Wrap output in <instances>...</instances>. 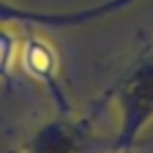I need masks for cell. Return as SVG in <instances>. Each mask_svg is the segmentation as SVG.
I'll return each mask as SVG.
<instances>
[{
  "mask_svg": "<svg viewBox=\"0 0 153 153\" xmlns=\"http://www.w3.org/2000/svg\"><path fill=\"white\" fill-rule=\"evenodd\" d=\"M105 94L120 111L117 130L111 136L109 151H132L136 140L153 122V46L145 51L107 88Z\"/></svg>",
  "mask_w": 153,
  "mask_h": 153,
  "instance_id": "obj_1",
  "label": "cell"
},
{
  "mask_svg": "<svg viewBox=\"0 0 153 153\" xmlns=\"http://www.w3.org/2000/svg\"><path fill=\"white\" fill-rule=\"evenodd\" d=\"M23 63H25V69H27L32 76L40 78L42 82H46V84L51 86V92H53V97H55V101H57V105H59V113L71 111V107H69V103H67L63 90L57 86V80H55V57H53V53L48 51V46L42 44L40 40H30L27 46H25Z\"/></svg>",
  "mask_w": 153,
  "mask_h": 153,
  "instance_id": "obj_4",
  "label": "cell"
},
{
  "mask_svg": "<svg viewBox=\"0 0 153 153\" xmlns=\"http://www.w3.org/2000/svg\"><path fill=\"white\" fill-rule=\"evenodd\" d=\"M126 153H132V151H126Z\"/></svg>",
  "mask_w": 153,
  "mask_h": 153,
  "instance_id": "obj_5",
  "label": "cell"
},
{
  "mask_svg": "<svg viewBox=\"0 0 153 153\" xmlns=\"http://www.w3.org/2000/svg\"><path fill=\"white\" fill-rule=\"evenodd\" d=\"M138 0H101V2L78 7V9H63V11H46V9H32L21 7L11 0H0V27L21 25V27H46V30H67V27H82L117 15L126 11Z\"/></svg>",
  "mask_w": 153,
  "mask_h": 153,
  "instance_id": "obj_3",
  "label": "cell"
},
{
  "mask_svg": "<svg viewBox=\"0 0 153 153\" xmlns=\"http://www.w3.org/2000/svg\"><path fill=\"white\" fill-rule=\"evenodd\" d=\"M105 103H109V99L103 92V97L97 99L86 113L74 115L71 111H67L44 122L21 145V151L23 153H94L99 147L97 115L103 111Z\"/></svg>",
  "mask_w": 153,
  "mask_h": 153,
  "instance_id": "obj_2",
  "label": "cell"
}]
</instances>
